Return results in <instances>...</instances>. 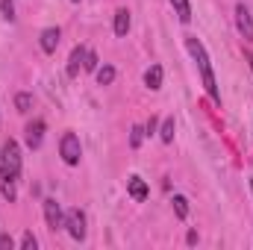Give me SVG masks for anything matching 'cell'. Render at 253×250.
Wrapping results in <instances>:
<instances>
[{"label": "cell", "instance_id": "obj_4", "mask_svg": "<svg viewBox=\"0 0 253 250\" xmlns=\"http://www.w3.org/2000/svg\"><path fill=\"white\" fill-rule=\"evenodd\" d=\"M65 227H68L71 239H77V242L85 239V215H83L80 209H71V212L65 215Z\"/></svg>", "mask_w": 253, "mask_h": 250}, {"label": "cell", "instance_id": "obj_13", "mask_svg": "<svg viewBox=\"0 0 253 250\" xmlns=\"http://www.w3.org/2000/svg\"><path fill=\"white\" fill-rule=\"evenodd\" d=\"M171 3H174V9H177L180 21H183V24H189V21H191V3H189V0H171Z\"/></svg>", "mask_w": 253, "mask_h": 250}, {"label": "cell", "instance_id": "obj_22", "mask_svg": "<svg viewBox=\"0 0 253 250\" xmlns=\"http://www.w3.org/2000/svg\"><path fill=\"white\" fill-rule=\"evenodd\" d=\"M83 68H85V71H97V53H91V50H88V53H85V65H83Z\"/></svg>", "mask_w": 253, "mask_h": 250}, {"label": "cell", "instance_id": "obj_11", "mask_svg": "<svg viewBox=\"0 0 253 250\" xmlns=\"http://www.w3.org/2000/svg\"><path fill=\"white\" fill-rule=\"evenodd\" d=\"M144 85H147L150 91L162 88V65H150V68H147V74H144Z\"/></svg>", "mask_w": 253, "mask_h": 250}, {"label": "cell", "instance_id": "obj_15", "mask_svg": "<svg viewBox=\"0 0 253 250\" xmlns=\"http://www.w3.org/2000/svg\"><path fill=\"white\" fill-rule=\"evenodd\" d=\"M174 212L177 218H189V200L183 194H174Z\"/></svg>", "mask_w": 253, "mask_h": 250}, {"label": "cell", "instance_id": "obj_17", "mask_svg": "<svg viewBox=\"0 0 253 250\" xmlns=\"http://www.w3.org/2000/svg\"><path fill=\"white\" fill-rule=\"evenodd\" d=\"M159 138H162V141H174V118H165V124H162V132H159Z\"/></svg>", "mask_w": 253, "mask_h": 250}, {"label": "cell", "instance_id": "obj_25", "mask_svg": "<svg viewBox=\"0 0 253 250\" xmlns=\"http://www.w3.org/2000/svg\"><path fill=\"white\" fill-rule=\"evenodd\" d=\"M248 62H251V68H253V53H248Z\"/></svg>", "mask_w": 253, "mask_h": 250}, {"label": "cell", "instance_id": "obj_9", "mask_svg": "<svg viewBox=\"0 0 253 250\" xmlns=\"http://www.w3.org/2000/svg\"><path fill=\"white\" fill-rule=\"evenodd\" d=\"M126 188H129V197L132 200H147V194H150V188H147V183L141 180V177H129V183H126Z\"/></svg>", "mask_w": 253, "mask_h": 250}, {"label": "cell", "instance_id": "obj_21", "mask_svg": "<svg viewBox=\"0 0 253 250\" xmlns=\"http://www.w3.org/2000/svg\"><path fill=\"white\" fill-rule=\"evenodd\" d=\"M36 245H39V242H36V236H33V233H24L21 248H24V250H36Z\"/></svg>", "mask_w": 253, "mask_h": 250}, {"label": "cell", "instance_id": "obj_1", "mask_svg": "<svg viewBox=\"0 0 253 250\" xmlns=\"http://www.w3.org/2000/svg\"><path fill=\"white\" fill-rule=\"evenodd\" d=\"M186 47H189V53L194 56V62H197V68H200V77H203V88H206V94H209L215 103H221V91H218V83H215L212 65H209V56H206V47H203L194 36L186 39Z\"/></svg>", "mask_w": 253, "mask_h": 250}, {"label": "cell", "instance_id": "obj_23", "mask_svg": "<svg viewBox=\"0 0 253 250\" xmlns=\"http://www.w3.org/2000/svg\"><path fill=\"white\" fill-rule=\"evenodd\" d=\"M12 248V239L9 236H0V250H9Z\"/></svg>", "mask_w": 253, "mask_h": 250}, {"label": "cell", "instance_id": "obj_24", "mask_svg": "<svg viewBox=\"0 0 253 250\" xmlns=\"http://www.w3.org/2000/svg\"><path fill=\"white\" fill-rule=\"evenodd\" d=\"M144 132H147V135H150V132H156V118H150V121H147V126H144Z\"/></svg>", "mask_w": 253, "mask_h": 250}, {"label": "cell", "instance_id": "obj_18", "mask_svg": "<svg viewBox=\"0 0 253 250\" xmlns=\"http://www.w3.org/2000/svg\"><path fill=\"white\" fill-rule=\"evenodd\" d=\"M0 191H3V197H6V200L12 203V200H15V180H3Z\"/></svg>", "mask_w": 253, "mask_h": 250}, {"label": "cell", "instance_id": "obj_14", "mask_svg": "<svg viewBox=\"0 0 253 250\" xmlns=\"http://www.w3.org/2000/svg\"><path fill=\"white\" fill-rule=\"evenodd\" d=\"M112 80H115V68H112V65L97 68V83H100V85H109Z\"/></svg>", "mask_w": 253, "mask_h": 250}, {"label": "cell", "instance_id": "obj_3", "mask_svg": "<svg viewBox=\"0 0 253 250\" xmlns=\"http://www.w3.org/2000/svg\"><path fill=\"white\" fill-rule=\"evenodd\" d=\"M59 153H62L65 165H77V162H80V156H83V147H80V138H77V132H65L62 141H59Z\"/></svg>", "mask_w": 253, "mask_h": 250}, {"label": "cell", "instance_id": "obj_26", "mask_svg": "<svg viewBox=\"0 0 253 250\" xmlns=\"http://www.w3.org/2000/svg\"><path fill=\"white\" fill-rule=\"evenodd\" d=\"M251 191H253V183H251Z\"/></svg>", "mask_w": 253, "mask_h": 250}, {"label": "cell", "instance_id": "obj_12", "mask_svg": "<svg viewBox=\"0 0 253 250\" xmlns=\"http://www.w3.org/2000/svg\"><path fill=\"white\" fill-rule=\"evenodd\" d=\"M129 30V9H118L115 12V36H126Z\"/></svg>", "mask_w": 253, "mask_h": 250}, {"label": "cell", "instance_id": "obj_5", "mask_svg": "<svg viewBox=\"0 0 253 250\" xmlns=\"http://www.w3.org/2000/svg\"><path fill=\"white\" fill-rule=\"evenodd\" d=\"M236 24H239V33H242L248 42H253V18H251V12H248L245 3L236 6Z\"/></svg>", "mask_w": 253, "mask_h": 250}, {"label": "cell", "instance_id": "obj_27", "mask_svg": "<svg viewBox=\"0 0 253 250\" xmlns=\"http://www.w3.org/2000/svg\"><path fill=\"white\" fill-rule=\"evenodd\" d=\"M74 3H80V0H74Z\"/></svg>", "mask_w": 253, "mask_h": 250}, {"label": "cell", "instance_id": "obj_8", "mask_svg": "<svg viewBox=\"0 0 253 250\" xmlns=\"http://www.w3.org/2000/svg\"><path fill=\"white\" fill-rule=\"evenodd\" d=\"M42 138H44V121H33V124L27 126V144L33 150H39L42 147Z\"/></svg>", "mask_w": 253, "mask_h": 250}, {"label": "cell", "instance_id": "obj_19", "mask_svg": "<svg viewBox=\"0 0 253 250\" xmlns=\"http://www.w3.org/2000/svg\"><path fill=\"white\" fill-rule=\"evenodd\" d=\"M141 138H144V126H132V132H129V144H132V147H138V144H141Z\"/></svg>", "mask_w": 253, "mask_h": 250}, {"label": "cell", "instance_id": "obj_6", "mask_svg": "<svg viewBox=\"0 0 253 250\" xmlns=\"http://www.w3.org/2000/svg\"><path fill=\"white\" fill-rule=\"evenodd\" d=\"M44 218H47V227H50V230L65 227V215H62V209H59L56 200H44Z\"/></svg>", "mask_w": 253, "mask_h": 250}, {"label": "cell", "instance_id": "obj_2", "mask_svg": "<svg viewBox=\"0 0 253 250\" xmlns=\"http://www.w3.org/2000/svg\"><path fill=\"white\" fill-rule=\"evenodd\" d=\"M18 174H21V147H18V141L9 138L0 150V177L3 180H18Z\"/></svg>", "mask_w": 253, "mask_h": 250}, {"label": "cell", "instance_id": "obj_20", "mask_svg": "<svg viewBox=\"0 0 253 250\" xmlns=\"http://www.w3.org/2000/svg\"><path fill=\"white\" fill-rule=\"evenodd\" d=\"M0 12H3L6 21H12V18H15V6H12V0H0Z\"/></svg>", "mask_w": 253, "mask_h": 250}, {"label": "cell", "instance_id": "obj_10", "mask_svg": "<svg viewBox=\"0 0 253 250\" xmlns=\"http://www.w3.org/2000/svg\"><path fill=\"white\" fill-rule=\"evenodd\" d=\"M85 53H88L85 47H74V50H71V59H68V77H77V74H80V68L85 65Z\"/></svg>", "mask_w": 253, "mask_h": 250}, {"label": "cell", "instance_id": "obj_16", "mask_svg": "<svg viewBox=\"0 0 253 250\" xmlns=\"http://www.w3.org/2000/svg\"><path fill=\"white\" fill-rule=\"evenodd\" d=\"M15 106H18V112H30V106H33V94L21 91V94L15 97Z\"/></svg>", "mask_w": 253, "mask_h": 250}, {"label": "cell", "instance_id": "obj_7", "mask_svg": "<svg viewBox=\"0 0 253 250\" xmlns=\"http://www.w3.org/2000/svg\"><path fill=\"white\" fill-rule=\"evenodd\" d=\"M59 39H62V33H59L56 27L42 30V50H44V53H53V50L59 47Z\"/></svg>", "mask_w": 253, "mask_h": 250}]
</instances>
